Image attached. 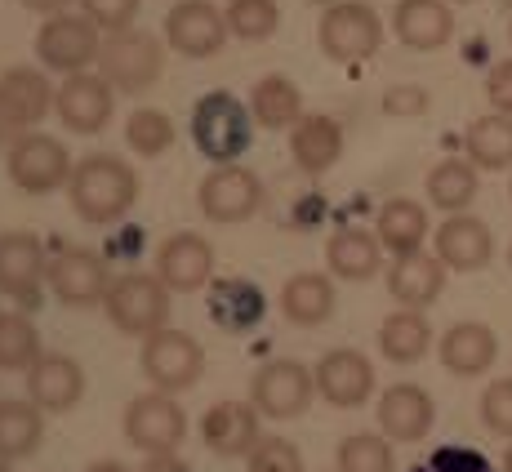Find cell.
<instances>
[{
	"mask_svg": "<svg viewBox=\"0 0 512 472\" xmlns=\"http://www.w3.org/2000/svg\"><path fill=\"white\" fill-rule=\"evenodd\" d=\"M67 196H72V210L81 214L85 223L107 228V223H121L125 214L134 210V201H139V174H134V165H125L121 156L90 152L85 161H76Z\"/></svg>",
	"mask_w": 512,
	"mask_h": 472,
	"instance_id": "obj_1",
	"label": "cell"
},
{
	"mask_svg": "<svg viewBox=\"0 0 512 472\" xmlns=\"http://www.w3.org/2000/svg\"><path fill=\"white\" fill-rule=\"evenodd\" d=\"M192 143L205 161L214 165H232L250 152L254 143V112L228 90L205 94L192 107Z\"/></svg>",
	"mask_w": 512,
	"mask_h": 472,
	"instance_id": "obj_2",
	"label": "cell"
},
{
	"mask_svg": "<svg viewBox=\"0 0 512 472\" xmlns=\"http://www.w3.org/2000/svg\"><path fill=\"white\" fill-rule=\"evenodd\" d=\"M317 41H321V54L334 58V63L343 67L366 63L383 45V18L374 14L366 0H339V5H330L321 14Z\"/></svg>",
	"mask_w": 512,
	"mask_h": 472,
	"instance_id": "obj_3",
	"label": "cell"
},
{
	"mask_svg": "<svg viewBox=\"0 0 512 472\" xmlns=\"http://www.w3.org/2000/svg\"><path fill=\"white\" fill-rule=\"evenodd\" d=\"M103 308L116 330L147 339V334L165 330V321H170V285L161 277H147V272H125V277L112 281Z\"/></svg>",
	"mask_w": 512,
	"mask_h": 472,
	"instance_id": "obj_4",
	"label": "cell"
},
{
	"mask_svg": "<svg viewBox=\"0 0 512 472\" xmlns=\"http://www.w3.org/2000/svg\"><path fill=\"white\" fill-rule=\"evenodd\" d=\"M161 67H165L161 41L139 32V27L107 32L103 49H98V72L112 81V90H125V94H139L147 85H156Z\"/></svg>",
	"mask_w": 512,
	"mask_h": 472,
	"instance_id": "obj_5",
	"label": "cell"
},
{
	"mask_svg": "<svg viewBox=\"0 0 512 472\" xmlns=\"http://www.w3.org/2000/svg\"><path fill=\"white\" fill-rule=\"evenodd\" d=\"M98 27L85 14H49V23H41L36 32V58L49 67V72H63V76H81L98 63Z\"/></svg>",
	"mask_w": 512,
	"mask_h": 472,
	"instance_id": "obj_6",
	"label": "cell"
},
{
	"mask_svg": "<svg viewBox=\"0 0 512 472\" xmlns=\"http://www.w3.org/2000/svg\"><path fill=\"white\" fill-rule=\"evenodd\" d=\"M139 361H143V375L152 379V388L170 392V397L174 392H183V388H192V383L201 379V370H205L201 343H196L187 330H174V326L147 334Z\"/></svg>",
	"mask_w": 512,
	"mask_h": 472,
	"instance_id": "obj_7",
	"label": "cell"
},
{
	"mask_svg": "<svg viewBox=\"0 0 512 472\" xmlns=\"http://www.w3.org/2000/svg\"><path fill=\"white\" fill-rule=\"evenodd\" d=\"M9 179L14 188L32 192V196H45V192H58L63 183H72V156L58 139L49 134H18L9 143Z\"/></svg>",
	"mask_w": 512,
	"mask_h": 472,
	"instance_id": "obj_8",
	"label": "cell"
},
{
	"mask_svg": "<svg viewBox=\"0 0 512 472\" xmlns=\"http://www.w3.org/2000/svg\"><path fill=\"white\" fill-rule=\"evenodd\" d=\"M187 432V415L170 392H147L125 406V437L143 455H174Z\"/></svg>",
	"mask_w": 512,
	"mask_h": 472,
	"instance_id": "obj_9",
	"label": "cell"
},
{
	"mask_svg": "<svg viewBox=\"0 0 512 472\" xmlns=\"http://www.w3.org/2000/svg\"><path fill=\"white\" fill-rule=\"evenodd\" d=\"M312 392H317V375H312L303 361H268V366L254 375V388H250V401L259 415L268 419H299L308 410Z\"/></svg>",
	"mask_w": 512,
	"mask_h": 472,
	"instance_id": "obj_10",
	"label": "cell"
},
{
	"mask_svg": "<svg viewBox=\"0 0 512 472\" xmlns=\"http://www.w3.org/2000/svg\"><path fill=\"white\" fill-rule=\"evenodd\" d=\"M232 36L228 14L210 0H179V5L165 14V45L183 58H210L219 54L223 41Z\"/></svg>",
	"mask_w": 512,
	"mask_h": 472,
	"instance_id": "obj_11",
	"label": "cell"
},
{
	"mask_svg": "<svg viewBox=\"0 0 512 472\" xmlns=\"http://www.w3.org/2000/svg\"><path fill=\"white\" fill-rule=\"evenodd\" d=\"M196 205H201V214L214 223H245L263 205V183H259V174L245 170V165H219V170H210L201 179Z\"/></svg>",
	"mask_w": 512,
	"mask_h": 472,
	"instance_id": "obj_12",
	"label": "cell"
},
{
	"mask_svg": "<svg viewBox=\"0 0 512 472\" xmlns=\"http://www.w3.org/2000/svg\"><path fill=\"white\" fill-rule=\"evenodd\" d=\"M116 112V90L103 72H81L67 76L54 90V116L72 134H98Z\"/></svg>",
	"mask_w": 512,
	"mask_h": 472,
	"instance_id": "obj_13",
	"label": "cell"
},
{
	"mask_svg": "<svg viewBox=\"0 0 512 472\" xmlns=\"http://www.w3.org/2000/svg\"><path fill=\"white\" fill-rule=\"evenodd\" d=\"M49 107H54V90L45 76L32 67H9L0 76V143L32 134V125L45 121Z\"/></svg>",
	"mask_w": 512,
	"mask_h": 472,
	"instance_id": "obj_14",
	"label": "cell"
},
{
	"mask_svg": "<svg viewBox=\"0 0 512 472\" xmlns=\"http://www.w3.org/2000/svg\"><path fill=\"white\" fill-rule=\"evenodd\" d=\"M49 290L58 294L72 308H90V303L107 299L112 281H107V263L94 250L81 245H63V250L49 254Z\"/></svg>",
	"mask_w": 512,
	"mask_h": 472,
	"instance_id": "obj_15",
	"label": "cell"
},
{
	"mask_svg": "<svg viewBox=\"0 0 512 472\" xmlns=\"http://www.w3.org/2000/svg\"><path fill=\"white\" fill-rule=\"evenodd\" d=\"M45 281H49V254L41 250V241L32 232L0 236V294L18 299L23 308H36Z\"/></svg>",
	"mask_w": 512,
	"mask_h": 472,
	"instance_id": "obj_16",
	"label": "cell"
},
{
	"mask_svg": "<svg viewBox=\"0 0 512 472\" xmlns=\"http://www.w3.org/2000/svg\"><path fill=\"white\" fill-rule=\"evenodd\" d=\"M312 375H317V392L330 401V406H339V410L366 406L370 392H374V366H370L366 352H357V348L326 352V357L317 361V370H312Z\"/></svg>",
	"mask_w": 512,
	"mask_h": 472,
	"instance_id": "obj_17",
	"label": "cell"
},
{
	"mask_svg": "<svg viewBox=\"0 0 512 472\" xmlns=\"http://www.w3.org/2000/svg\"><path fill=\"white\" fill-rule=\"evenodd\" d=\"M156 277L170 285V294H192L214 281V245L196 232H174L156 250Z\"/></svg>",
	"mask_w": 512,
	"mask_h": 472,
	"instance_id": "obj_18",
	"label": "cell"
},
{
	"mask_svg": "<svg viewBox=\"0 0 512 472\" xmlns=\"http://www.w3.org/2000/svg\"><path fill=\"white\" fill-rule=\"evenodd\" d=\"M432 254L446 263L450 272H481L495 259V236L477 219V214H450L437 232H432Z\"/></svg>",
	"mask_w": 512,
	"mask_h": 472,
	"instance_id": "obj_19",
	"label": "cell"
},
{
	"mask_svg": "<svg viewBox=\"0 0 512 472\" xmlns=\"http://www.w3.org/2000/svg\"><path fill=\"white\" fill-rule=\"evenodd\" d=\"M201 441L223 459H241L259 446V410L254 401H214L201 419Z\"/></svg>",
	"mask_w": 512,
	"mask_h": 472,
	"instance_id": "obj_20",
	"label": "cell"
},
{
	"mask_svg": "<svg viewBox=\"0 0 512 472\" xmlns=\"http://www.w3.org/2000/svg\"><path fill=\"white\" fill-rule=\"evenodd\" d=\"M437 357L450 375L459 379H477L495 366L499 357V334L486 326V321H455L437 343Z\"/></svg>",
	"mask_w": 512,
	"mask_h": 472,
	"instance_id": "obj_21",
	"label": "cell"
},
{
	"mask_svg": "<svg viewBox=\"0 0 512 472\" xmlns=\"http://www.w3.org/2000/svg\"><path fill=\"white\" fill-rule=\"evenodd\" d=\"M379 428L388 441H423L432 432V419H437V406L432 397L419 388V383H392L379 397Z\"/></svg>",
	"mask_w": 512,
	"mask_h": 472,
	"instance_id": "obj_22",
	"label": "cell"
},
{
	"mask_svg": "<svg viewBox=\"0 0 512 472\" xmlns=\"http://www.w3.org/2000/svg\"><path fill=\"white\" fill-rule=\"evenodd\" d=\"M392 32H397V41L406 49L428 54V49L450 45V36H455V9L446 0H397Z\"/></svg>",
	"mask_w": 512,
	"mask_h": 472,
	"instance_id": "obj_23",
	"label": "cell"
},
{
	"mask_svg": "<svg viewBox=\"0 0 512 472\" xmlns=\"http://www.w3.org/2000/svg\"><path fill=\"white\" fill-rule=\"evenodd\" d=\"M446 263L428 250H415V254H397L388 268V294L401 303V308H428L441 290H446Z\"/></svg>",
	"mask_w": 512,
	"mask_h": 472,
	"instance_id": "obj_24",
	"label": "cell"
},
{
	"mask_svg": "<svg viewBox=\"0 0 512 472\" xmlns=\"http://www.w3.org/2000/svg\"><path fill=\"white\" fill-rule=\"evenodd\" d=\"M290 156L303 174H326L343 156V125L326 112H308L290 130Z\"/></svg>",
	"mask_w": 512,
	"mask_h": 472,
	"instance_id": "obj_25",
	"label": "cell"
},
{
	"mask_svg": "<svg viewBox=\"0 0 512 472\" xmlns=\"http://www.w3.org/2000/svg\"><path fill=\"white\" fill-rule=\"evenodd\" d=\"M27 392H32V401L41 410H49V415L72 410L76 401H81V392H85V370L76 366L72 357L49 352V357H41L32 370H27Z\"/></svg>",
	"mask_w": 512,
	"mask_h": 472,
	"instance_id": "obj_26",
	"label": "cell"
},
{
	"mask_svg": "<svg viewBox=\"0 0 512 472\" xmlns=\"http://www.w3.org/2000/svg\"><path fill=\"white\" fill-rule=\"evenodd\" d=\"M263 312H268V299H263V290L254 281H245V277L210 281V317L219 330L245 334V330L259 326Z\"/></svg>",
	"mask_w": 512,
	"mask_h": 472,
	"instance_id": "obj_27",
	"label": "cell"
},
{
	"mask_svg": "<svg viewBox=\"0 0 512 472\" xmlns=\"http://www.w3.org/2000/svg\"><path fill=\"white\" fill-rule=\"evenodd\" d=\"M326 263L343 281H370L383 268V245L366 228H339L326 245Z\"/></svg>",
	"mask_w": 512,
	"mask_h": 472,
	"instance_id": "obj_28",
	"label": "cell"
},
{
	"mask_svg": "<svg viewBox=\"0 0 512 472\" xmlns=\"http://www.w3.org/2000/svg\"><path fill=\"white\" fill-rule=\"evenodd\" d=\"M432 343L437 339H432V326L419 308H397L392 317H383V326H379V352L388 361H397V366L423 361Z\"/></svg>",
	"mask_w": 512,
	"mask_h": 472,
	"instance_id": "obj_29",
	"label": "cell"
},
{
	"mask_svg": "<svg viewBox=\"0 0 512 472\" xmlns=\"http://www.w3.org/2000/svg\"><path fill=\"white\" fill-rule=\"evenodd\" d=\"M374 236H379V245L392 254H415V250H423V241H428V210H423L419 201H410V196H397V201H388L379 210Z\"/></svg>",
	"mask_w": 512,
	"mask_h": 472,
	"instance_id": "obj_30",
	"label": "cell"
},
{
	"mask_svg": "<svg viewBox=\"0 0 512 472\" xmlns=\"http://www.w3.org/2000/svg\"><path fill=\"white\" fill-rule=\"evenodd\" d=\"M281 312L294 326H321L334 312V285L321 272H294L281 285Z\"/></svg>",
	"mask_w": 512,
	"mask_h": 472,
	"instance_id": "obj_31",
	"label": "cell"
},
{
	"mask_svg": "<svg viewBox=\"0 0 512 472\" xmlns=\"http://www.w3.org/2000/svg\"><path fill=\"white\" fill-rule=\"evenodd\" d=\"M250 112L263 130H294L303 121V94L290 76H263L250 94Z\"/></svg>",
	"mask_w": 512,
	"mask_h": 472,
	"instance_id": "obj_32",
	"label": "cell"
},
{
	"mask_svg": "<svg viewBox=\"0 0 512 472\" xmlns=\"http://www.w3.org/2000/svg\"><path fill=\"white\" fill-rule=\"evenodd\" d=\"M464 152L477 170H512V116L486 112L468 125Z\"/></svg>",
	"mask_w": 512,
	"mask_h": 472,
	"instance_id": "obj_33",
	"label": "cell"
},
{
	"mask_svg": "<svg viewBox=\"0 0 512 472\" xmlns=\"http://www.w3.org/2000/svg\"><path fill=\"white\" fill-rule=\"evenodd\" d=\"M428 201L446 214H464L477 201V165L468 156H446L428 170Z\"/></svg>",
	"mask_w": 512,
	"mask_h": 472,
	"instance_id": "obj_34",
	"label": "cell"
},
{
	"mask_svg": "<svg viewBox=\"0 0 512 472\" xmlns=\"http://www.w3.org/2000/svg\"><path fill=\"white\" fill-rule=\"evenodd\" d=\"M45 415L36 401H0V459H23L41 446Z\"/></svg>",
	"mask_w": 512,
	"mask_h": 472,
	"instance_id": "obj_35",
	"label": "cell"
},
{
	"mask_svg": "<svg viewBox=\"0 0 512 472\" xmlns=\"http://www.w3.org/2000/svg\"><path fill=\"white\" fill-rule=\"evenodd\" d=\"M41 334L23 312H0V370H32L41 361Z\"/></svg>",
	"mask_w": 512,
	"mask_h": 472,
	"instance_id": "obj_36",
	"label": "cell"
},
{
	"mask_svg": "<svg viewBox=\"0 0 512 472\" xmlns=\"http://www.w3.org/2000/svg\"><path fill=\"white\" fill-rule=\"evenodd\" d=\"M339 472H392L397 455H392V441L379 432H352L339 441V455H334Z\"/></svg>",
	"mask_w": 512,
	"mask_h": 472,
	"instance_id": "obj_37",
	"label": "cell"
},
{
	"mask_svg": "<svg viewBox=\"0 0 512 472\" xmlns=\"http://www.w3.org/2000/svg\"><path fill=\"white\" fill-rule=\"evenodd\" d=\"M223 14H228L232 36H241V41H268V36L281 27L277 0H228Z\"/></svg>",
	"mask_w": 512,
	"mask_h": 472,
	"instance_id": "obj_38",
	"label": "cell"
},
{
	"mask_svg": "<svg viewBox=\"0 0 512 472\" xmlns=\"http://www.w3.org/2000/svg\"><path fill=\"white\" fill-rule=\"evenodd\" d=\"M125 143L139 156H161L165 147L174 143V121L161 107H139V112H130V121H125Z\"/></svg>",
	"mask_w": 512,
	"mask_h": 472,
	"instance_id": "obj_39",
	"label": "cell"
},
{
	"mask_svg": "<svg viewBox=\"0 0 512 472\" xmlns=\"http://www.w3.org/2000/svg\"><path fill=\"white\" fill-rule=\"evenodd\" d=\"M245 459H250V472H303L299 446L285 437H259V446Z\"/></svg>",
	"mask_w": 512,
	"mask_h": 472,
	"instance_id": "obj_40",
	"label": "cell"
},
{
	"mask_svg": "<svg viewBox=\"0 0 512 472\" xmlns=\"http://www.w3.org/2000/svg\"><path fill=\"white\" fill-rule=\"evenodd\" d=\"M481 424L495 432V437L512 441V379H495L481 392Z\"/></svg>",
	"mask_w": 512,
	"mask_h": 472,
	"instance_id": "obj_41",
	"label": "cell"
},
{
	"mask_svg": "<svg viewBox=\"0 0 512 472\" xmlns=\"http://www.w3.org/2000/svg\"><path fill=\"white\" fill-rule=\"evenodd\" d=\"M81 14L98 32H125L139 18V0H81Z\"/></svg>",
	"mask_w": 512,
	"mask_h": 472,
	"instance_id": "obj_42",
	"label": "cell"
},
{
	"mask_svg": "<svg viewBox=\"0 0 512 472\" xmlns=\"http://www.w3.org/2000/svg\"><path fill=\"white\" fill-rule=\"evenodd\" d=\"M410 472H495V468H490L486 455H477V450H468V446H441L428 464H419Z\"/></svg>",
	"mask_w": 512,
	"mask_h": 472,
	"instance_id": "obj_43",
	"label": "cell"
},
{
	"mask_svg": "<svg viewBox=\"0 0 512 472\" xmlns=\"http://www.w3.org/2000/svg\"><path fill=\"white\" fill-rule=\"evenodd\" d=\"M383 112L388 116H423L428 112V90H419V85H397V90L383 94Z\"/></svg>",
	"mask_w": 512,
	"mask_h": 472,
	"instance_id": "obj_44",
	"label": "cell"
},
{
	"mask_svg": "<svg viewBox=\"0 0 512 472\" xmlns=\"http://www.w3.org/2000/svg\"><path fill=\"white\" fill-rule=\"evenodd\" d=\"M486 98L495 112L512 116V58H504V63H495L486 72Z\"/></svg>",
	"mask_w": 512,
	"mask_h": 472,
	"instance_id": "obj_45",
	"label": "cell"
},
{
	"mask_svg": "<svg viewBox=\"0 0 512 472\" xmlns=\"http://www.w3.org/2000/svg\"><path fill=\"white\" fill-rule=\"evenodd\" d=\"M143 472H192L179 455H147V468Z\"/></svg>",
	"mask_w": 512,
	"mask_h": 472,
	"instance_id": "obj_46",
	"label": "cell"
},
{
	"mask_svg": "<svg viewBox=\"0 0 512 472\" xmlns=\"http://www.w3.org/2000/svg\"><path fill=\"white\" fill-rule=\"evenodd\" d=\"M27 9H36V14H63L67 0H23Z\"/></svg>",
	"mask_w": 512,
	"mask_h": 472,
	"instance_id": "obj_47",
	"label": "cell"
},
{
	"mask_svg": "<svg viewBox=\"0 0 512 472\" xmlns=\"http://www.w3.org/2000/svg\"><path fill=\"white\" fill-rule=\"evenodd\" d=\"M85 472H130L125 464H116V459H98V464H90Z\"/></svg>",
	"mask_w": 512,
	"mask_h": 472,
	"instance_id": "obj_48",
	"label": "cell"
},
{
	"mask_svg": "<svg viewBox=\"0 0 512 472\" xmlns=\"http://www.w3.org/2000/svg\"><path fill=\"white\" fill-rule=\"evenodd\" d=\"M504 472H512V441H508V450H504Z\"/></svg>",
	"mask_w": 512,
	"mask_h": 472,
	"instance_id": "obj_49",
	"label": "cell"
},
{
	"mask_svg": "<svg viewBox=\"0 0 512 472\" xmlns=\"http://www.w3.org/2000/svg\"><path fill=\"white\" fill-rule=\"evenodd\" d=\"M446 5H472V0H446Z\"/></svg>",
	"mask_w": 512,
	"mask_h": 472,
	"instance_id": "obj_50",
	"label": "cell"
},
{
	"mask_svg": "<svg viewBox=\"0 0 512 472\" xmlns=\"http://www.w3.org/2000/svg\"><path fill=\"white\" fill-rule=\"evenodd\" d=\"M508 268H512V245H508Z\"/></svg>",
	"mask_w": 512,
	"mask_h": 472,
	"instance_id": "obj_51",
	"label": "cell"
},
{
	"mask_svg": "<svg viewBox=\"0 0 512 472\" xmlns=\"http://www.w3.org/2000/svg\"><path fill=\"white\" fill-rule=\"evenodd\" d=\"M0 472H9V468H5V459H0Z\"/></svg>",
	"mask_w": 512,
	"mask_h": 472,
	"instance_id": "obj_52",
	"label": "cell"
},
{
	"mask_svg": "<svg viewBox=\"0 0 512 472\" xmlns=\"http://www.w3.org/2000/svg\"><path fill=\"white\" fill-rule=\"evenodd\" d=\"M508 41H512V23H508Z\"/></svg>",
	"mask_w": 512,
	"mask_h": 472,
	"instance_id": "obj_53",
	"label": "cell"
},
{
	"mask_svg": "<svg viewBox=\"0 0 512 472\" xmlns=\"http://www.w3.org/2000/svg\"><path fill=\"white\" fill-rule=\"evenodd\" d=\"M508 196H512V183H508Z\"/></svg>",
	"mask_w": 512,
	"mask_h": 472,
	"instance_id": "obj_54",
	"label": "cell"
}]
</instances>
